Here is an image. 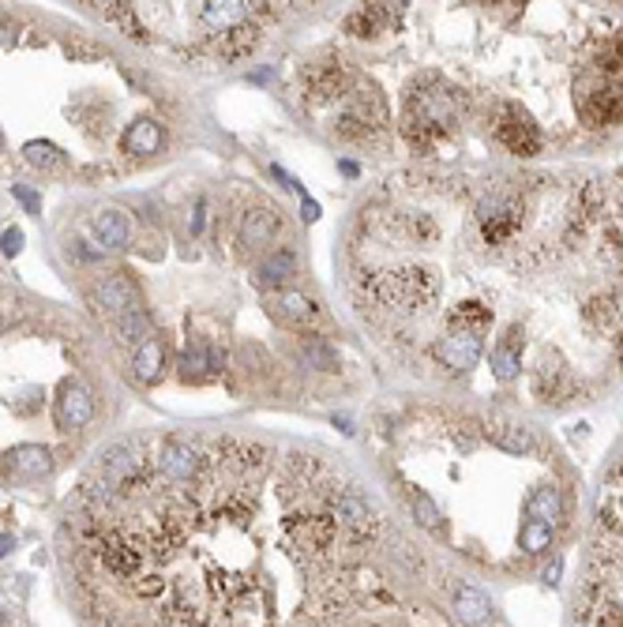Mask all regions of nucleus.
Masks as SVG:
<instances>
[{
	"label": "nucleus",
	"instance_id": "obj_1",
	"mask_svg": "<svg viewBox=\"0 0 623 627\" xmlns=\"http://www.w3.org/2000/svg\"><path fill=\"white\" fill-rule=\"evenodd\" d=\"M154 474L162 481H170V485H185L199 474V466H204V447L185 440V436H166V440H154Z\"/></svg>",
	"mask_w": 623,
	"mask_h": 627
},
{
	"label": "nucleus",
	"instance_id": "obj_2",
	"mask_svg": "<svg viewBox=\"0 0 623 627\" xmlns=\"http://www.w3.org/2000/svg\"><path fill=\"white\" fill-rule=\"evenodd\" d=\"M492 132H496V139H500L515 158H534V154L544 147L541 128H537L534 120H529V113L522 110V105H515V102H503V105H500Z\"/></svg>",
	"mask_w": 623,
	"mask_h": 627
},
{
	"label": "nucleus",
	"instance_id": "obj_3",
	"mask_svg": "<svg viewBox=\"0 0 623 627\" xmlns=\"http://www.w3.org/2000/svg\"><path fill=\"white\" fill-rule=\"evenodd\" d=\"M481 436H485L492 447H500L503 455H515V458L534 455V451H537V436L529 433V428H526L522 421H511V417H500V414L485 417Z\"/></svg>",
	"mask_w": 623,
	"mask_h": 627
},
{
	"label": "nucleus",
	"instance_id": "obj_4",
	"mask_svg": "<svg viewBox=\"0 0 623 627\" xmlns=\"http://www.w3.org/2000/svg\"><path fill=\"white\" fill-rule=\"evenodd\" d=\"M53 417H57V428L61 433H76V428H83L90 417H95V395L76 384V380H68L61 387V399H57V409H53Z\"/></svg>",
	"mask_w": 623,
	"mask_h": 627
},
{
	"label": "nucleus",
	"instance_id": "obj_5",
	"mask_svg": "<svg viewBox=\"0 0 623 627\" xmlns=\"http://www.w3.org/2000/svg\"><path fill=\"white\" fill-rule=\"evenodd\" d=\"M136 282H128L124 275H113V278H105L98 282L95 290H90V309L95 312H105V316H128V312H136Z\"/></svg>",
	"mask_w": 623,
	"mask_h": 627
},
{
	"label": "nucleus",
	"instance_id": "obj_6",
	"mask_svg": "<svg viewBox=\"0 0 623 627\" xmlns=\"http://www.w3.org/2000/svg\"><path fill=\"white\" fill-rule=\"evenodd\" d=\"M4 470L15 474V477H42L53 470V455H49V447L42 443H20V447H12V451L4 455Z\"/></svg>",
	"mask_w": 623,
	"mask_h": 627
},
{
	"label": "nucleus",
	"instance_id": "obj_7",
	"mask_svg": "<svg viewBox=\"0 0 623 627\" xmlns=\"http://www.w3.org/2000/svg\"><path fill=\"white\" fill-rule=\"evenodd\" d=\"M270 309H274V316H278L282 324H293V327H308L312 319L320 316V304L312 297H304L301 290H278L270 297Z\"/></svg>",
	"mask_w": 623,
	"mask_h": 627
},
{
	"label": "nucleus",
	"instance_id": "obj_8",
	"mask_svg": "<svg viewBox=\"0 0 623 627\" xmlns=\"http://www.w3.org/2000/svg\"><path fill=\"white\" fill-rule=\"evenodd\" d=\"M454 620L462 627H488L492 620V601L481 594L478 586H454Z\"/></svg>",
	"mask_w": 623,
	"mask_h": 627
},
{
	"label": "nucleus",
	"instance_id": "obj_9",
	"mask_svg": "<svg viewBox=\"0 0 623 627\" xmlns=\"http://www.w3.org/2000/svg\"><path fill=\"white\" fill-rule=\"evenodd\" d=\"M304 87L316 102H331V98H342L350 91V76H345L342 64H316L304 76Z\"/></svg>",
	"mask_w": 623,
	"mask_h": 627
},
{
	"label": "nucleus",
	"instance_id": "obj_10",
	"mask_svg": "<svg viewBox=\"0 0 623 627\" xmlns=\"http://www.w3.org/2000/svg\"><path fill=\"white\" fill-rule=\"evenodd\" d=\"M162 368H166V342L158 334H151L146 342L136 346L132 353V372L139 384H158L162 380Z\"/></svg>",
	"mask_w": 623,
	"mask_h": 627
},
{
	"label": "nucleus",
	"instance_id": "obj_11",
	"mask_svg": "<svg viewBox=\"0 0 623 627\" xmlns=\"http://www.w3.org/2000/svg\"><path fill=\"white\" fill-rule=\"evenodd\" d=\"M162 124L151 120V117H139L136 124H128V132H124V151L128 154H136V158H151L162 151Z\"/></svg>",
	"mask_w": 623,
	"mask_h": 627
},
{
	"label": "nucleus",
	"instance_id": "obj_12",
	"mask_svg": "<svg viewBox=\"0 0 623 627\" xmlns=\"http://www.w3.org/2000/svg\"><path fill=\"white\" fill-rule=\"evenodd\" d=\"M278 226H282V219L270 207H255V210H248L241 219V244L245 248H260V244L274 241Z\"/></svg>",
	"mask_w": 623,
	"mask_h": 627
},
{
	"label": "nucleus",
	"instance_id": "obj_13",
	"mask_svg": "<svg viewBox=\"0 0 623 627\" xmlns=\"http://www.w3.org/2000/svg\"><path fill=\"white\" fill-rule=\"evenodd\" d=\"M95 237L102 241V248H124L128 237H132V222H128L124 210L105 207L95 214Z\"/></svg>",
	"mask_w": 623,
	"mask_h": 627
},
{
	"label": "nucleus",
	"instance_id": "obj_14",
	"mask_svg": "<svg viewBox=\"0 0 623 627\" xmlns=\"http://www.w3.org/2000/svg\"><path fill=\"white\" fill-rule=\"evenodd\" d=\"M180 372H185V380H192V375H204V372H218V353L211 350V342H204V338H192V342L185 346V353H180Z\"/></svg>",
	"mask_w": 623,
	"mask_h": 627
},
{
	"label": "nucleus",
	"instance_id": "obj_15",
	"mask_svg": "<svg viewBox=\"0 0 623 627\" xmlns=\"http://www.w3.org/2000/svg\"><path fill=\"white\" fill-rule=\"evenodd\" d=\"M293 271H297V256L289 252V248H274V252L260 263V282L263 285H282V282H289L293 278Z\"/></svg>",
	"mask_w": 623,
	"mask_h": 627
},
{
	"label": "nucleus",
	"instance_id": "obj_16",
	"mask_svg": "<svg viewBox=\"0 0 623 627\" xmlns=\"http://www.w3.org/2000/svg\"><path fill=\"white\" fill-rule=\"evenodd\" d=\"M387 20H391V8L387 4H372V8L353 12L350 20H345V30H350L353 38H372V34H379V27Z\"/></svg>",
	"mask_w": 623,
	"mask_h": 627
},
{
	"label": "nucleus",
	"instance_id": "obj_17",
	"mask_svg": "<svg viewBox=\"0 0 623 627\" xmlns=\"http://www.w3.org/2000/svg\"><path fill=\"white\" fill-rule=\"evenodd\" d=\"M552 526H544V523H529V518H522V530H519V545L526 557H541L544 549H552Z\"/></svg>",
	"mask_w": 623,
	"mask_h": 627
},
{
	"label": "nucleus",
	"instance_id": "obj_18",
	"mask_svg": "<svg viewBox=\"0 0 623 627\" xmlns=\"http://www.w3.org/2000/svg\"><path fill=\"white\" fill-rule=\"evenodd\" d=\"M410 507H413V518L425 530L432 533H444V515H439V507L432 504V496H425L420 489H410Z\"/></svg>",
	"mask_w": 623,
	"mask_h": 627
},
{
	"label": "nucleus",
	"instance_id": "obj_19",
	"mask_svg": "<svg viewBox=\"0 0 623 627\" xmlns=\"http://www.w3.org/2000/svg\"><path fill=\"white\" fill-rule=\"evenodd\" d=\"M117 334L124 338V342H146V338L154 334V324H151V316H146L143 309H136V312H128V316H120V324H117Z\"/></svg>",
	"mask_w": 623,
	"mask_h": 627
},
{
	"label": "nucleus",
	"instance_id": "obj_20",
	"mask_svg": "<svg viewBox=\"0 0 623 627\" xmlns=\"http://www.w3.org/2000/svg\"><path fill=\"white\" fill-rule=\"evenodd\" d=\"M23 154H27V162H34V166H57L61 162V151L53 147V143H27Z\"/></svg>",
	"mask_w": 623,
	"mask_h": 627
},
{
	"label": "nucleus",
	"instance_id": "obj_21",
	"mask_svg": "<svg viewBox=\"0 0 623 627\" xmlns=\"http://www.w3.org/2000/svg\"><path fill=\"white\" fill-rule=\"evenodd\" d=\"M0 248H4V256H20L23 252V229H4V237H0Z\"/></svg>",
	"mask_w": 623,
	"mask_h": 627
},
{
	"label": "nucleus",
	"instance_id": "obj_22",
	"mask_svg": "<svg viewBox=\"0 0 623 627\" xmlns=\"http://www.w3.org/2000/svg\"><path fill=\"white\" fill-rule=\"evenodd\" d=\"M12 195H15V200H20L30 214H38V210H42V200H38V195H34L27 185H15V188H12Z\"/></svg>",
	"mask_w": 623,
	"mask_h": 627
},
{
	"label": "nucleus",
	"instance_id": "obj_23",
	"mask_svg": "<svg viewBox=\"0 0 623 627\" xmlns=\"http://www.w3.org/2000/svg\"><path fill=\"white\" fill-rule=\"evenodd\" d=\"M12 549H15V537L12 533H0V560H4Z\"/></svg>",
	"mask_w": 623,
	"mask_h": 627
},
{
	"label": "nucleus",
	"instance_id": "obj_24",
	"mask_svg": "<svg viewBox=\"0 0 623 627\" xmlns=\"http://www.w3.org/2000/svg\"><path fill=\"white\" fill-rule=\"evenodd\" d=\"M316 219H320V207H316V203H312L308 195H304V222H316Z\"/></svg>",
	"mask_w": 623,
	"mask_h": 627
},
{
	"label": "nucleus",
	"instance_id": "obj_25",
	"mask_svg": "<svg viewBox=\"0 0 623 627\" xmlns=\"http://www.w3.org/2000/svg\"><path fill=\"white\" fill-rule=\"evenodd\" d=\"M560 571H563L560 560H556V564H548V567H544V582H556V579H560Z\"/></svg>",
	"mask_w": 623,
	"mask_h": 627
}]
</instances>
